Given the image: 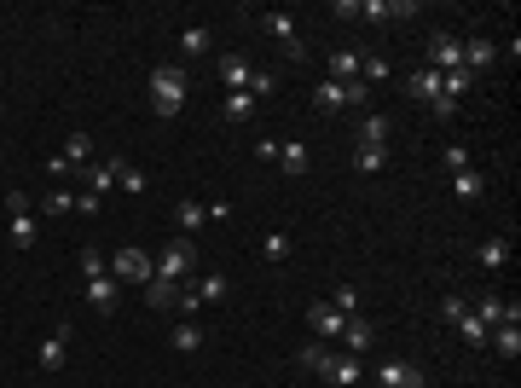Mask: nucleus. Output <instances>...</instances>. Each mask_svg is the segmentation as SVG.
Segmentation results:
<instances>
[{
    "label": "nucleus",
    "instance_id": "19",
    "mask_svg": "<svg viewBox=\"0 0 521 388\" xmlns=\"http://www.w3.org/2000/svg\"><path fill=\"white\" fill-rule=\"evenodd\" d=\"M64 359H70V325H58L53 336L41 342V354H35V366L41 371H64Z\"/></svg>",
    "mask_w": 521,
    "mask_h": 388
},
{
    "label": "nucleus",
    "instance_id": "14",
    "mask_svg": "<svg viewBox=\"0 0 521 388\" xmlns=\"http://www.w3.org/2000/svg\"><path fill=\"white\" fill-rule=\"evenodd\" d=\"M464 70H469V76H487V70H499V46H492L487 35H469V41H464Z\"/></svg>",
    "mask_w": 521,
    "mask_h": 388
},
{
    "label": "nucleus",
    "instance_id": "25",
    "mask_svg": "<svg viewBox=\"0 0 521 388\" xmlns=\"http://www.w3.org/2000/svg\"><path fill=\"white\" fill-rule=\"evenodd\" d=\"M475 261L487 266V273H499V266H510V238H481V244H475Z\"/></svg>",
    "mask_w": 521,
    "mask_h": 388
},
{
    "label": "nucleus",
    "instance_id": "39",
    "mask_svg": "<svg viewBox=\"0 0 521 388\" xmlns=\"http://www.w3.org/2000/svg\"><path fill=\"white\" fill-rule=\"evenodd\" d=\"M440 168H446V174H457V168H475V156H469L464 145H446V151H440Z\"/></svg>",
    "mask_w": 521,
    "mask_h": 388
},
{
    "label": "nucleus",
    "instance_id": "18",
    "mask_svg": "<svg viewBox=\"0 0 521 388\" xmlns=\"http://www.w3.org/2000/svg\"><path fill=\"white\" fill-rule=\"evenodd\" d=\"M255 111H260L255 93H226V105H220V122H226V128H250Z\"/></svg>",
    "mask_w": 521,
    "mask_h": 388
},
{
    "label": "nucleus",
    "instance_id": "33",
    "mask_svg": "<svg viewBox=\"0 0 521 388\" xmlns=\"http://www.w3.org/2000/svg\"><path fill=\"white\" fill-rule=\"evenodd\" d=\"M192 296L203 301V308H215V301H226V273H203V278H197V284H192Z\"/></svg>",
    "mask_w": 521,
    "mask_h": 388
},
{
    "label": "nucleus",
    "instance_id": "38",
    "mask_svg": "<svg viewBox=\"0 0 521 388\" xmlns=\"http://www.w3.org/2000/svg\"><path fill=\"white\" fill-rule=\"evenodd\" d=\"M76 266H81V278H98V273H110L105 249H76Z\"/></svg>",
    "mask_w": 521,
    "mask_h": 388
},
{
    "label": "nucleus",
    "instance_id": "21",
    "mask_svg": "<svg viewBox=\"0 0 521 388\" xmlns=\"http://www.w3.org/2000/svg\"><path fill=\"white\" fill-rule=\"evenodd\" d=\"M307 163H313L307 139H284V145H278V168H284L290 180H302V174H307Z\"/></svg>",
    "mask_w": 521,
    "mask_h": 388
},
{
    "label": "nucleus",
    "instance_id": "40",
    "mask_svg": "<svg viewBox=\"0 0 521 388\" xmlns=\"http://www.w3.org/2000/svg\"><path fill=\"white\" fill-rule=\"evenodd\" d=\"M174 290H180V284H163V278H151V284H145V301H151V308H174Z\"/></svg>",
    "mask_w": 521,
    "mask_h": 388
},
{
    "label": "nucleus",
    "instance_id": "28",
    "mask_svg": "<svg viewBox=\"0 0 521 388\" xmlns=\"http://www.w3.org/2000/svg\"><path fill=\"white\" fill-rule=\"evenodd\" d=\"M209 46H215V35H209L203 23H192V30H180V58H209Z\"/></svg>",
    "mask_w": 521,
    "mask_h": 388
},
{
    "label": "nucleus",
    "instance_id": "20",
    "mask_svg": "<svg viewBox=\"0 0 521 388\" xmlns=\"http://www.w3.org/2000/svg\"><path fill=\"white\" fill-rule=\"evenodd\" d=\"M87 301H93V313H116V301H122V284H116L110 273L87 278Z\"/></svg>",
    "mask_w": 521,
    "mask_h": 388
},
{
    "label": "nucleus",
    "instance_id": "41",
    "mask_svg": "<svg viewBox=\"0 0 521 388\" xmlns=\"http://www.w3.org/2000/svg\"><path fill=\"white\" fill-rule=\"evenodd\" d=\"M330 308H337V313H359V290L354 284H337V290H330Z\"/></svg>",
    "mask_w": 521,
    "mask_h": 388
},
{
    "label": "nucleus",
    "instance_id": "35",
    "mask_svg": "<svg viewBox=\"0 0 521 388\" xmlns=\"http://www.w3.org/2000/svg\"><path fill=\"white\" fill-rule=\"evenodd\" d=\"M116 186H122V191H133V198H140V191L151 186V174H145V168H128V156H116Z\"/></svg>",
    "mask_w": 521,
    "mask_h": 388
},
{
    "label": "nucleus",
    "instance_id": "34",
    "mask_svg": "<svg viewBox=\"0 0 521 388\" xmlns=\"http://www.w3.org/2000/svg\"><path fill=\"white\" fill-rule=\"evenodd\" d=\"M487 348H499L504 359H521V325H499V331L487 336Z\"/></svg>",
    "mask_w": 521,
    "mask_h": 388
},
{
    "label": "nucleus",
    "instance_id": "13",
    "mask_svg": "<svg viewBox=\"0 0 521 388\" xmlns=\"http://www.w3.org/2000/svg\"><path fill=\"white\" fill-rule=\"evenodd\" d=\"M377 388H423V371L412 359H382L377 366Z\"/></svg>",
    "mask_w": 521,
    "mask_h": 388
},
{
    "label": "nucleus",
    "instance_id": "31",
    "mask_svg": "<svg viewBox=\"0 0 521 388\" xmlns=\"http://www.w3.org/2000/svg\"><path fill=\"white\" fill-rule=\"evenodd\" d=\"M389 168V145H359L354 151V174H382Z\"/></svg>",
    "mask_w": 521,
    "mask_h": 388
},
{
    "label": "nucleus",
    "instance_id": "37",
    "mask_svg": "<svg viewBox=\"0 0 521 388\" xmlns=\"http://www.w3.org/2000/svg\"><path fill=\"white\" fill-rule=\"evenodd\" d=\"M260 261H290V232H267V238H260Z\"/></svg>",
    "mask_w": 521,
    "mask_h": 388
},
{
    "label": "nucleus",
    "instance_id": "22",
    "mask_svg": "<svg viewBox=\"0 0 521 388\" xmlns=\"http://www.w3.org/2000/svg\"><path fill=\"white\" fill-rule=\"evenodd\" d=\"M359 58H365V53H354V46H337V53L325 58V76H330V81H359Z\"/></svg>",
    "mask_w": 521,
    "mask_h": 388
},
{
    "label": "nucleus",
    "instance_id": "7",
    "mask_svg": "<svg viewBox=\"0 0 521 388\" xmlns=\"http://www.w3.org/2000/svg\"><path fill=\"white\" fill-rule=\"evenodd\" d=\"M423 64H429V70H440V76H452V70H464V35H452V30H429Z\"/></svg>",
    "mask_w": 521,
    "mask_h": 388
},
{
    "label": "nucleus",
    "instance_id": "26",
    "mask_svg": "<svg viewBox=\"0 0 521 388\" xmlns=\"http://www.w3.org/2000/svg\"><path fill=\"white\" fill-rule=\"evenodd\" d=\"M203 342H209V336H203V325H192V319H180V325H174V336H168V348H174V354H197Z\"/></svg>",
    "mask_w": 521,
    "mask_h": 388
},
{
    "label": "nucleus",
    "instance_id": "10",
    "mask_svg": "<svg viewBox=\"0 0 521 388\" xmlns=\"http://www.w3.org/2000/svg\"><path fill=\"white\" fill-rule=\"evenodd\" d=\"M260 30L284 46V58H290V64H302V58H307V41H302V30H295L290 12H260Z\"/></svg>",
    "mask_w": 521,
    "mask_h": 388
},
{
    "label": "nucleus",
    "instance_id": "27",
    "mask_svg": "<svg viewBox=\"0 0 521 388\" xmlns=\"http://www.w3.org/2000/svg\"><path fill=\"white\" fill-rule=\"evenodd\" d=\"M174 226H180V238L203 232V226H209V209H203V203H174Z\"/></svg>",
    "mask_w": 521,
    "mask_h": 388
},
{
    "label": "nucleus",
    "instance_id": "2",
    "mask_svg": "<svg viewBox=\"0 0 521 388\" xmlns=\"http://www.w3.org/2000/svg\"><path fill=\"white\" fill-rule=\"evenodd\" d=\"M185 93H192V70L185 64H157L151 70V111L163 116V122L185 111Z\"/></svg>",
    "mask_w": 521,
    "mask_h": 388
},
{
    "label": "nucleus",
    "instance_id": "24",
    "mask_svg": "<svg viewBox=\"0 0 521 388\" xmlns=\"http://www.w3.org/2000/svg\"><path fill=\"white\" fill-rule=\"evenodd\" d=\"M371 348V319L365 313H347V331H342V354H365Z\"/></svg>",
    "mask_w": 521,
    "mask_h": 388
},
{
    "label": "nucleus",
    "instance_id": "42",
    "mask_svg": "<svg viewBox=\"0 0 521 388\" xmlns=\"http://www.w3.org/2000/svg\"><path fill=\"white\" fill-rule=\"evenodd\" d=\"M197 308H203V301L192 296V284H180V290H174V313H180V319H192Z\"/></svg>",
    "mask_w": 521,
    "mask_h": 388
},
{
    "label": "nucleus",
    "instance_id": "6",
    "mask_svg": "<svg viewBox=\"0 0 521 388\" xmlns=\"http://www.w3.org/2000/svg\"><path fill=\"white\" fill-rule=\"evenodd\" d=\"M110 278H116V284H151V278H157V261L151 256H145V249H133V244H122V249H110Z\"/></svg>",
    "mask_w": 521,
    "mask_h": 388
},
{
    "label": "nucleus",
    "instance_id": "46",
    "mask_svg": "<svg viewBox=\"0 0 521 388\" xmlns=\"http://www.w3.org/2000/svg\"><path fill=\"white\" fill-rule=\"evenodd\" d=\"M0 116H6V111H0Z\"/></svg>",
    "mask_w": 521,
    "mask_h": 388
},
{
    "label": "nucleus",
    "instance_id": "17",
    "mask_svg": "<svg viewBox=\"0 0 521 388\" xmlns=\"http://www.w3.org/2000/svg\"><path fill=\"white\" fill-rule=\"evenodd\" d=\"M406 99H417V105H434V99H440V70L417 64L412 76H406Z\"/></svg>",
    "mask_w": 521,
    "mask_h": 388
},
{
    "label": "nucleus",
    "instance_id": "23",
    "mask_svg": "<svg viewBox=\"0 0 521 388\" xmlns=\"http://www.w3.org/2000/svg\"><path fill=\"white\" fill-rule=\"evenodd\" d=\"M452 191L464 203H481V198H487V174H481V168H457V174H452Z\"/></svg>",
    "mask_w": 521,
    "mask_h": 388
},
{
    "label": "nucleus",
    "instance_id": "45",
    "mask_svg": "<svg viewBox=\"0 0 521 388\" xmlns=\"http://www.w3.org/2000/svg\"><path fill=\"white\" fill-rule=\"evenodd\" d=\"M255 156H267V163H278V139H272V133H260V139H255Z\"/></svg>",
    "mask_w": 521,
    "mask_h": 388
},
{
    "label": "nucleus",
    "instance_id": "43",
    "mask_svg": "<svg viewBox=\"0 0 521 388\" xmlns=\"http://www.w3.org/2000/svg\"><path fill=\"white\" fill-rule=\"evenodd\" d=\"M272 88H278V76H272V70H255V81H250V93H255V99H267Z\"/></svg>",
    "mask_w": 521,
    "mask_h": 388
},
{
    "label": "nucleus",
    "instance_id": "12",
    "mask_svg": "<svg viewBox=\"0 0 521 388\" xmlns=\"http://www.w3.org/2000/svg\"><path fill=\"white\" fill-rule=\"evenodd\" d=\"M359 18L365 23H400V18H417L412 0H359Z\"/></svg>",
    "mask_w": 521,
    "mask_h": 388
},
{
    "label": "nucleus",
    "instance_id": "32",
    "mask_svg": "<svg viewBox=\"0 0 521 388\" xmlns=\"http://www.w3.org/2000/svg\"><path fill=\"white\" fill-rule=\"evenodd\" d=\"M35 215H47V221H58V215H76V191H70V186L47 191V203H35Z\"/></svg>",
    "mask_w": 521,
    "mask_h": 388
},
{
    "label": "nucleus",
    "instance_id": "4",
    "mask_svg": "<svg viewBox=\"0 0 521 388\" xmlns=\"http://www.w3.org/2000/svg\"><path fill=\"white\" fill-rule=\"evenodd\" d=\"M6 226H12V249H35V238H41V215H35L30 191H6Z\"/></svg>",
    "mask_w": 521,
    "mask_h": 388
},
{
    "label": "nucleus",
    "instance_id": "44",
    "mask_svg": "<svg viewBox=\"0 0 521 388\" xmlns=\"http://www.w3.org/2000/svg\"><path fill=\"white\" fill-rule=\"evenodd\" d=\"M98 209H105L98 198H87V191H76V215H87V221H98Z\"/></svg>",
    "mask_w": 521,
    "mask_h": 388
},
{
    "label": "nucleus",
    "instance_id": "1",
    "mask_svg": "<svg viewBox=\"0 0 521 388\" xmlns=\"http://www.w3.org/2000/svg\"><path fill=\"white\" fill-rule=\"evenodd\" d=\"M295 359H302L313 377H325L330 388H359V383H365V359H359V354H330V348H313V342H307Z\"/></svg>",
    "mask_w": 521,
    "mask_h": 388
},
{
    "label": "nucleus",
    "instance_id": "16",
    "mask_svg": "<svg viewBox=\"0 0 521 388\" xmlns=\"http://www.w3.org/2000/svg\"><path fill=\"white\" fill-rule=\"evenodd\" d=\"M215 76L226 81V93H250V81H255V64H250V58H238V53H226V58L215 64Z\"/></svg>",
    "mask_w": 521,
    "mask_h": 388
},
{
    "label": "nucleus",
    "instance_id": "36",
    "mask_svg": "<svg viewBox=\"0 0 521 388\" xmlns=\"http://www.w3.org/2000/svg\"><path fill=\"white\" fill-rule=\"evenodd\" d=\"M394 76V64H389V58H359V81H365V88H371V81H389Z\"/></svg>",
    "mask_w": 521,
    "mask_h": 388
},
{
    "label": "nucleus",
    "instance_id": "30",
    "mask_svg": "<svg viewBox=\"0 0 521 388\" xmlns=\"http://www.w3.org/2000/svg\"><path fill=\"white\" fill-rule=\"evenodd\" d=\"M58 156H64V163L81 174V168H87V156H93V133H81V128H76V133L64 139V151H58Z\"/></svg>",
    "mask_w": 521,
    "mask_h": 388
},
{
    "label": "nucleus",
    "instance_id": "15",
    "mask_svg": "<svg viewBox=\"0 0 521 388\" xmlns=\"http://www.w3.org/2000/svg\"><path fill=\"white\" fill-rule=\"evenodd\" d=\"M307 325H313V331L325 336V342H342V331H347V313H337L330 301H313V308H307Z\"/></svg>",
    "mask_w": 521,
    "mask_h": 388
},
{
    "label": "nucleus",
    "instance_id": "11",
    "mask_svg": "<svg viewBox=\"0 0 521 388\" xmlns=\"http://www.w3.org/2000/svg\"><path fill=\"white\" fill-rule=\"evenodd\" d=\"M81 191L105 203L110 191H116V156H98V163H87V168H81Z\"/></svg>",
    "mask_w": 521,
    "mask_h": 388
},
{
    "label": "nucleus",
    "instance_id": "29",
    "mask_svg": "<svg viewBox=\"0 0 521 388\" xmlns=\"http://www.w3.org/2000/svg\"><path fill=\"white\" fill-rule=\"evenodd\" d=\"M389 133H394L389 111H371L365 122H359V145H389Z\"/></svg>",
    "mask_w": 521,
    "mask_h": 388
},
{
    "label": "nucleus",
    "instance_id": "9",
    "mask_svg": "<svg viewBox=\"0 0 521 388\" xmlns=\"http://www.w3.org/2000/svg\"><path fill=\"white\" fill-rule=\"evenodd\" d=\"M469 313H475L481 325H487V331H499V325H521V301L510 296H492V290H481V296H469Z\"/></svg>",
    "mask_w": 521,
    "mask_h": 388
},
{
    "label": "nucleus",
    "instance_id": "3",
    "mask_svg": "<svg viewBox=\"0 0 521 388\" xmlns=\"http://www.w3.org/2000/svg\"><path fill=\"white\" fill-rule=\"evenodd\" d=\"M197 256H203V249H197L192 238H168V244L151 256V261H157V278H163V284H192Z\"/></svg>",
    "mask_w": 521,
    "mask_h": 388
},
{
    "label": "nucleus",
    "instance_id": "5",
    "mask_svg": "<svg viewBox=\"0 0 521 388\" xmlns=\"http://www.w3.org/2000/svg\"><path fill=\"white\" fill-rule=\"evenodd\" d=\"M313 105H319V111H365V105H371V88H365V81H319V88H313Z\"/></svg>",
    "mask_w": 521,
    "mask_h": 388
},
{
    "label": "nucleus",
    "instance_id": "8",
    "mask_svg": "<svg viewBox=\"0 0 521 388\" xmlns=\"http://www.w3.org/2000/svg\"><path fill=\"white\" fill-rule=\"evenodd\" d=\"M440 319H446V325H457L469 348H487V336H492V331L475 319V313H469V296H440Z\"/></svg>",
    "mask_w": 521,
    "mask_h": 388
}]
</instances>
